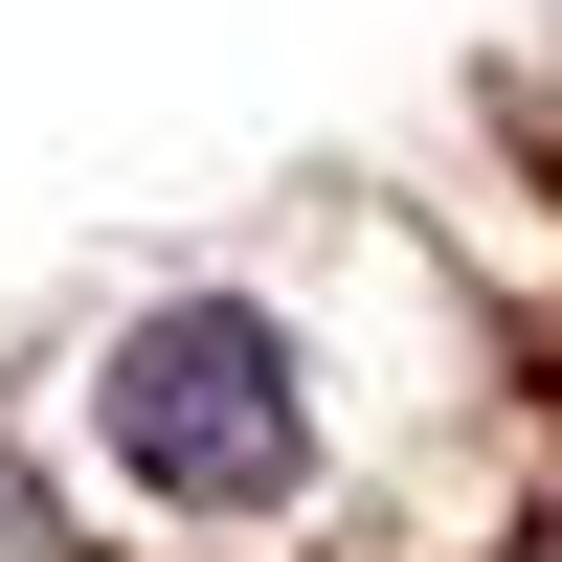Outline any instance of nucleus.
Masks as SVG:
<instances>
[{"label":"nucleus","instance_id":"f257e3e1","mask_svg":"<svg viewBox=\"0 0 562 562\" xmlns=\"http://www.w3.org/2000/svg\"><path fill=\"white\" fill-rule=\"evenodd\" d=\"M495 360L450 338V293L405 248H270L180 270V293L68 338V518L113 562H450V428Z\"/></svg>","mask_w":562,"mask_h":562},{"label":"nucleus","instance_id":"f03ea898","mask_svg":"<svg viewBox=\"0 0 562 562\" xmlns=\"http://www.w3.org/2000/svg\"><path fill=\"white\" fill-rule=\"evenodd\" d=\"M0 562H90V518H45V495L0 473Z\"/></svg>","mask_w":562,"mask_h":562}]
</instances>
